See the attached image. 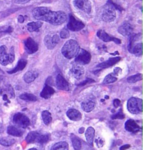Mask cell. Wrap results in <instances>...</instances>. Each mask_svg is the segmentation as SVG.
Returning <instances> with one entry per match:
<instances>
[{
  "label": "cell",
  "instance_id": "cell-1",
  "mask_svg": "<svg viewBox=\"0 0 143 150\" xmlns=\"http://www.w3.org/2000/svg\"><path fill=\"white\" fill-rule=\"evenodd\" d=\"M34 18L39 21H46L55 25H62L67 21V16L63 11H53L46 7H37L32 11Z\"/></svg>",
  "mask_w": 143,
  "mask_h": 150
},
{
  "label": "cell",
  "instance_id": "cell-2",
  "mask_svg": "<svg viewBox=\"0 0 143 150\" xmlns=\"http://www.w3.org/2000/svg\"><path fill=\"white\" fill-rule=\"evenodd\" d=\"M80 50L79 44L76 41L71 39L64 44L62 49L63 56L68 59H71L76 56Z\"/></svg>",
  "mask_w": 143,
  "mask_h": 150
},
{
  "label": "cell",
  "instance_id": "cell-3",
  "mask_svg": "<svg viewBox=\"0 0 143 150\" xmlns=\"http://www.w3.org/2000/svg\"><path fill=\"white\" fill-rule=\"evenodd\" d=\"M114 4H112L109 1L108 5L105 6L102 13L101 18L104 22L110 23L113 21L116 18V12H115V6Z\"/></svg>",
  "mask_w": 143,
  "mask_h": 150
},
{
  "label": "cell",
  "instance_id": "cell-4",
  "mask_svg": "<svg viewBox=\"0 0 143 150\" xmlns=\"http://www.w3.org/2000/svg\"><path fill=\"white\" fill-rule=\"evenodd\" d=\"M127 108L131 114H139L142 112V100L139 98H130L128 100Z\"/></svg>",
  "mask_w": 143,
  "mask_h": 150
},
{
  "label": "cell",
  "instance_id": "cell-5",
  "mask_svg": "<svg viewBox=\"0 0 143 150\" xmlns=\"http://www.w3.org/2000/svg\"><path fill=\"white\" fill-rule=\"evenodd\" d=\"M15 60V54L13 53V49L9 53L6 52V47L5 46H0V63L5 66L8 64L11 63Z\"/></svg>",
  "mask_w": 143,
  "mask_h": 150
},
{
  "label": "cell",
  "instance_id": "cell-6",
  "mask_svg": "<svg viewBox=\"0 0 143 150\" xmlns=\"http://www.w3.org/2000/svg\"><path fill=\"white\" fill-rule=\"evenodd\" d=\"M76 56L75 61L80 65H87L91 60V54L84 49L79 50Z\"/></svg>",
  "mask_w": 143,
  "mask_h": 150
},
{
  "label": "cell",
  "instance_id": "cell-7",
  "mask_svg": "<svg viewBox=\"0 0 143 150\" xmlns=\"http://www.w3.org/2000/svg\"><path fill=\"white\" fill-rule=\"evenodd\" d=\"M13 121L15 124L22 128L28 127L30 124L29 118L26 115L21 113H17L14 115Z\"/></svg>",
  "mask_w": 143,
  "mask_h": 150
},
{
  "label": "cell",
  "instance_id": "cell-8",
  "mask_svg": "<svg viewBox=\"0 0 143 150\" xmlns=\"http://www.w3.org/2000/svg\"><path fill=\"white\" fill-rule=\"evenodd\" d=\"M84 27H85V24L83 22L76 20L73 16H69V21L67 25V28L69 30L73 32L80 31L83 29Z\"/></svg>",
  "mask_w": 143,
  "mask_h": 150
},
{
  "label": "cell",
  "instance_id": "cell-9",
  "mask_svg": "<svg viewBox=\"0 0 143 150\" xmlns=\"http://www.w3.org/2000/svg\"><path fill=\"white\" fill-rule=\"evenodd\" d=\"M74 5L85 13H90L92 10V4L89 0H74Z\"/></svg>",
  "mask_w": 143,
  "mask_h": 150
},
{
  "label": "cell",
  "instance_id": "cell-10",
  "mask_svg": "<svg viewBox=\"0 0 143 150\" xmlns=\"http://www.w3.org/2000/svg\"><path fill=\"white\" fill-rule=\"evenodd\" d=\"M44 42L48 49H53L60 42V37L57 35H48L47 36L45 37Z\"/></svg>",
  "mask_w": 143,
  "mask_h": 150
},
{
  "label": "cell",
  "instance_id": "cell-11",
  "mask_svg": "<svg viewBox=\"0 0 143 150\" xmlns=\"http://www.w3.org/2000/svg\"><path fill=\"white\" fill-rule=\"evenodd\" d=\"M25 47L27 52L29 54L34 53L39 49V46L37 43L32 38H28L25 42Z\"/></svg>",
  "mask_w": 143,
  "mask_h": 150
},
{
  "label": "cell",
  "instance_id": "cell-12",
  "mask_svg": "<svg viewBox=\"0 0 143 150\" xmlns=\"http://www.w3.org/2000/svg\"><path fill=\"white\" fill-rule=\"evenodd\" d=\"M95 98L93 96H90V97L87 98L85 100H84L82 103L81 106L84 111L86 112H89L95 108Z\"/></svg>",
  "mask_w": 143,
  "mask_h": 150
},
{
  "label": "cell",
  "instance_id": "cell-13",
  "mask_svg": "<svg viewBox=\"0 0 143 150\" xmlns=\"http://www.w3.org/2000/svg\"><path fill=\"white\" fill-rule=\"evenodd\" d=\"M97 36L100 39H101V40H103V42H114L117 44H121L120 39L114 38V37L110 36L108 34H107L105 31H103V30H100L97 32Z\"/></svg>",
  "mask_w": 143,
  "mask_h": 150
},
{
  "label": "cell",
  "instance_id": "cell-14",
  "mask_svg": "<svg viewBox=\"0 0 143 150\" xmlns=\"http://www.w3.org/2000/svg\"><path fill=\"white\" fill-rule=\"evenodd\" d=\"M118 32L123 36H130L133 33V27L128 23H124L119 26Z\"/></svg>",
  "mask_w": 143,
  "mask_h": 150
},
{
  "label": "cell",
  "instance_id": "cell-15",
  "mask_svg": "<svg viewBox=\"0 0 143 150\" xmlns=\"http://www.w3.org/2000/svg\"><path fill=\"white\" fill-rule=\"evenodd\" d=\"M56 85L57 88L62 91H69V84L62 75L58 74L56 78Z\"/></svg>",
  "mask_w": 143,
  "mask_h": 150
},
{
  "label": "cell",
  "instance_id": "cell-16",
  "mask_svg": "<svg viewBox=\"0 0 143 150\" xmlns=\"http://www.w3.org/2000/svg\"><path fill=\"white\" fill-rule=\"evenodd\" d=\"M125 128L126 131L131 132V133H137L140 131V126L137 125V124L134 120L129 119L125 123Z\"/></svg>",
  "mask_w": 143,
  "mask_h": 150
},
{
  "label": "cell",
  "instance_id": "cell-17",
  "mask_svg": "<svg viewBox=\"0 0 143 150\" xmlns=\"http://www.w3.org/2000/svg\"><path fill=\"white\" fill-rule=\"evenodd\" d=\"M121 60L120 57H115V58H112L108 59L107 61H105L103 62H101L99 65H97V67H99L100 69H105L108 68V67H112V65H115L116 63H117L119 60Z\"/></svg>",
  "mask_w": 143,
  "mask_h": 150
},
{
  "label": "cell",
  "instance_id": "cell-18",
  "mask_svg": "<svg viewBox=\"0 0 143 150\" xmlns=\"http://www.w3.org/2000/svg\"><path fill=\"white\" fill-rule=\"evenodd\" d=\"M70 73L73 77L79 79H80L83 76L84 73H85V69H84V68L82 66L76 65L73 67L71 69Z\"/></svg>",
  "mask_w": 143,
  "mask_h": 150
},
{
  "label": "cell",
  "instance_id": "cell-19",
  "mask_svg": "<svg viewBox=\"0 0 143 150\" xmlns=\"http://www.w3.org/2000/svg\"><path fill=\"white\" fill-rule=\"evenodd\" d=\"M67 117L72 121H79L82 119V114L76 109H71L67 112Z\"/></svg>",
  "mask_w": 143,
  "mask_h": 150
},
{
  "label": "cell",
  "instance_id": "cell-20",
  "mask_svg": "<svg viewBox=\"0 0 143 150\" xmlns=\"http://www.w3.org/2000/svg\"><path fill=\"white\" fill-rule=\"evenodd\" d=\"M55 90L51 86L46 84L41 93V97L44 98V99H49L55 93Z\"/></svg>",
  "mask_w": 143,
  "mask_h": 150
},
{
  "label": "cell",
  "instance_id": "cell-21",
  "mask_svg": "<svg viewBox=\"0 0 143 150\" xmlns=\"http://www.w3.org/2000/svg\"><path fill=\"white\" fill-rule=\"evenodd\" d=\"M38 76L39 73L36 71H28L24 75V81L26 83H29L34 81L38 77Z\"/></svg>",
  "mask_w": 143,
  "mask_h": 150
},
{
  "label": "cell",
  "instance_id": "cell-22",
  "mask_svg": "<svg viewBox=\"0 0 143 150\" xmlns=\"http://www.w3.org/2000/svg\"><path fill=\"white\" fill-rule=\"evenodd\" d=\"M94 135H95V131L92 127H89L87 129V131L85 132V137L87 142L90 144L92 145L93 142H94Z\"/></svg>",
  "mask_w": 143,
  "mask_h": 150
},
{
  "label": "cell",
  "instance_id": "cell-23",
  "mask_svg": "<svg viewBox=\"0 0 143 150\" xmlns=\"http://www.w3.org/2000/svg\"><path fill=\"white\" fill-rule=\"evenodd\" d=\"M7 133L11 135H13V136L20 137L22 135L23 131L21 130L20 128L15 127V126H10L7 128Z\"/></svg>",
  "mask_w": 143,
  "mask_h": 150
},
{
  "label": "cell",
  "instance_id": "cell-24",
  "mask_svg": "<svg viewBox=\"0 0 143 150\" xmlns=\"http://www.w3.org/2000/svg\"><path fill=\"white\" fill-rule=\"evenodd\" d=\"M26 65H27V60H24V59L20 60L15 68L12 69V70L8 71V74H13V73L18 72V71L22 70V69L26 67Z\"/></svg>",
  "mask_w": 143,
  "mask_h": 150
},
{
  "label": "cell",
  "instance_id": "cell-25",
  "mask_svg": "<svg viewBox=\"0 0 143 150\" xmlns=\"http://www.w3.org/2000/svg\"><path fill=\"white\" fill-rule=\"evenodd\" d=\"M39 135H40V134L36 131L30 132L27 135V136L26 137L25 140L27 143H33V142H37V139H38Z\"/></svg>",
  "mask_w": 143,
  "mask_h": 150
},
{
  "label": "cell",
  "instance_id": "cell-26",
  "mask_svg": "<svg viewBox=\"0 0 143 150\" xmlns=\"http://www.w3.org/2000/svg\"><path fill=\"white\" fill-rule=\"evenodd\" d=\"M130 52L135 54V56H141L142 53V44L139 43V44L134 45L132 49L130 50Z\"/></svg>",
  "mask_w": 143,
  "mask_h": 150
},
{
  "label": "cell",
  "instance_id": "cell-27",
  "mask_svg": "<svg viewBox=\"0 0 143 150\" xmlns=\"http://www.w3.org/2000/svg\"><path fill=\"white\" fill-rule=\"evenodd\" d=\"M42 25L43 23L40 22V21L29 23L27 24V29L29 32H34L36 30L39 29L42 26Z\"/></svg>",
  "mask_w": 143,
  "mask_h": 150
},
{
  "label": "cell",
  "instance_id": "cell-28",
  "mask_svg": "<svg viewBox=\"0 0 143 150\" xmlns=\"http://www.w3.org/2000/svg\"><path fill=\"white\" fill-rule=\"evenodd\" d=\"M50 150H69V145L66 142H57L53 146Z\"/></svg>",
  "mask_w": 143,
  "mask_h": 150
},
{
  "label": "cell",
  "instance_id": "cell-29",
  "mask_svg": "<svg viewBox=\"0 0 143 150\" xmlns=\"http://www.w3.org/2000/svg\"><path fill=\"white\" fill-rule=\"evenodd\" d=\"M42 119L43 121L44 124L46 125H48L51 123L52 121V116L50 112L45 110L42 112Z\"/></svg>",
  "mask_w": 143,
  "mask_h": 150
},
{
  "label": "cell",
  "instance_id": "cell-30",
  "mask_svg": "<svg viewBox=\"0 0 143 150\" xmlns=\"http://www.w3.org/2000/svg\"><path fill=\"white\" fill-rule=\"evenodd\" d=\"M71 141H72L73 146L75 150L81 149V142H80V140L78 137H76L72 135V136H71Z\"/></svg>",
  "mask_w": 143,
  "mask_h": 150
},
{
  "label": "cell",
  "instance_id": "cell-31",
  "mask_svg": "<svg viewBox=\"0 0 143 150\" xmlns=\"http://www.w3.org/2000/svg\"><path fill=\"white\" fill-rule=\"evenodd\" d=\"M20 98L23 100L27 101H36L37 98L34 94L32 93H23L20 96Z\"/></svg>",
  "mask_w": 143,
  "mask_h": 150
},
{
  "label": "cell",
  "instance_id": "cell-32",
  "mask_svg": "<svg viewBox=\"0 0 143 150\" xmlns=\"http://www.w3.org/2000/svg\"><path fill=\"white\" fill-rule=\"evenodd\" d=\"M15 140L14 139H11L8 138V137H4V138H1L0 139V144L4 146H6V147H8V146L12 145L15 143Z\"/></svg>",
  "mask_w": 143,
  "mask_h": 150
},
{
  "label": "cell",
  "instance_id": "cell-33",
  "mask_svg": "<svg viewBox=\"0 0 143 150\" xmlns=\"http://www.w3.org/2000/svg\"><path fill=\"white\" fill-rule=\"evenodd\" d=\"M142 79V74H137L135 75L130 76L127 79V81L128 83H135V82L140 81Z\"/></svg>",
  "mask_w": 143,
  "mask_h": 150
},
{
  "label": "cell",
  "instance_id": "cell-34",
  "mask_svg": "<svg viewBox=\"0 0 143 150\" xmlns=\"http://www.w3.org/2000/svg\"><path fill=\"white\" fill-rule=\"evenodd\" d=\"M117 79L114 76H113V74H110L105 76L104 80H103V82H104L105 83H113V82H115L117 81Z\"/></svg>",
  "mask_w": 143,
  "mask_h": 150
},
{
  "label": "cell",
  "instance_id": "cell-35",
  "mask_svg": "<svg viewBox=\"0 0 143 150\" xmlns=\"http://www.w3.org/2000/svg\"><path fill=\"white\" fill-rule=\"evenodd\" d=\"M49 140V135H40L37 139V142H39L41 144H43L47 142Z\"/></svg>",
  "mask_w": 143,
  "mask_h": 150
},
{
  "label": "cell",
  "instance_id": "cell-36",
  "mask_svg": "<svg viewBox=\"0 0 143 150\" xmlns=\"http://www.w3.org/2000/svg\"><path fill=\"white\" fill-rule=\"evenodd\" d=\"M111 118H112V119H123L124 118V114H123V112L120 110V111L118 112V113L114 114V115H112Z\"/></svg>",
  "mask_w": 143,
  "mask_h": 150
},
{
  "label": "cell",
  "instance_id": "cell-37",
  "mask_svg": "<svg viewBox=\"0 0 143 150\" xmlns=\"http://www.w3.org/2000/svg\"><path fill=\"white\" fill-rule=\"evenodd\" d=\"M60 37L62 39H67L69 37V32L67 29H63L60 33Z\"/></svg>",
  "mask_w": 143,
  "mask_h": 150
},
{
  "label": "cell",
  "instance_id": "cell-38",
  "mask_svg": "<svg viewBox=\"0 0 143 150\" xmlns=\"http://www.w3.org/2000/svg\"><path fill=\"white\" fill-rule=\"evenodd\" d=\"M92 82H94V81L93 79H86L85 81H84L83 82H82L81 83H80V84H78V86H84L85 84H87V83H92Z\"/></svg>",
  "mask_w": 143,
  "mask_h": 150
},
{
  "label": "cell",
  "instance_id": "cell-39",
  "mask_svg": "<svg viewBox=\"0 0 143 150\" xmlns=\"http://www.w3.org/2000/svg\"><path fill=\"white\" fill-rule=\"evenodd\" d=\"M113 105L114 106V108H118V107L120 106L121 105V101L119 100V99H114L113 101Z\"/></svg>",
  "mask_w": 143,
  "mask_h": 150
},
{
  "label": "cell",
  "instance_id": "cell-40",
  "mask_svg": "<svg viewBox=\"0 0 143 150\" xmlns=\"http://www.w3.org/2000/svg\"><path fill=\"white\" fill-rule=\"evenodd\" d=\"M30 0H14V2L16 4H25L29 1Z\"/></svg>",
  "mask_w": 143,
  "mask_h": 150
},
{
  "label": "cell",
  "instance_id": "cell-41",
  "mask_svg": "<svg viewBox=\"0 0 143 150\" xmlns=\"http://www.w3.org/2000/svg\"><path fill=\"white\" fill-rule=\"evenodd\" d=\"M130 147V146L129 145V144H125V145L121 146L119 149H120V150H126V149H128V148H129Z\"/></svg>",
  "mask_w": 143,
  "mask_h": 150
},
{
  "label": "cell",
  "instance_id": "cell-42",
  "mask_svg": "<svg viewBox=\"0 0 143 150\" xmlns=\"http://www.w3.org/2000/svg\"><path fill=\"white\" fill-rule=\"evenodd\" d=\"M24 21H25L24 17H23L22 16H18V22L20 23H22L23 22H24Z\"/></svg>",
  "mask_w": 143,
  "mask_h": 150
},
{
  "label": "cell",
  "instance_id": "cell-43",
  "mask_svg": "<svg viewBox=\"0 0 143 150\" xmlns=\"http://www.w3.org/2000/svg\"><path fill=\"white\" fill-rule=\"evenodd\" d=\"M114 74H118V72H121V69L119 68V67H117V68H115L114 69Z\"/></svg>",
  "mask_w": 143,
  "mask_h": 150
},
{
  "label": "cell",
  "instance_id": "cell-44",
  "mask_svg": "<svg viewBox=\"0 0 143 150\" xmlns=\"http://www.w3.org/2000/svg\"><path fill=\"white\" fill-rule=\"evenodd\" d=\"M84 131H85V128L83 127V128H80L79 131H78V132H79V133L81 134V133H84Z\"/></svg>",
  "mask_w": 143,
  "mask_h": 150
},
{
  "label": "cell",
  "instance_id": "cell-45",
  "mask_svg": "<svg viewBox=\"0 0 143 150\" xmlns=\"http://www.w3.org/2000/svg\"><path fill=\"white\" fill-rule=\"evenodd\" d=\"M7 99H8L7 95L4 94V96H3V100H7Z\"/></svg>",
  "mask_w": 143,
  "mask_h": 150
},
{
  "label": "cell",
  "instance_id": "cell-46",
  "mask_svg": "<svg viewBox=\"0 0 143 150\" xmlns=\"http://www.w3.org/2000/svg\"><path fill=\"white\" fill-rule=\"evenodd\" d=\"M105 99H108V98H109V97H108V96H105Z\"/></svg>",
  "mask_w": 143,
  "mask_h": 150
},
{
  "label": "cell",
  "instance_id": "cell-47",
  "mask_svg": "<svg viewBox=\"0 0 143 150\" xmlns=\"http://www.w3.org/2000/svg\"><path fill=\"white\" fill-rule=\"evenodd\" d=\"M29 150H37L36 149H34V148H32V149H29Z\"/></svg>",
  "mask_w": 143,
  "mask_h": 150
},
{
  "label": "cell",
  "instance_id": "cell-48",
  "mask_svg": "<svg viewBox=\"0 0 143 150\" xmlns=\"http://www.w3.org/2000/svg\"><path fill=\"white\" fill-rule=\"evenodd\" d=\"M0 79H1V76H0Z\"/></svg>",
  "mask_w": 143,
  "mask_h": 150
}]
</instances>
